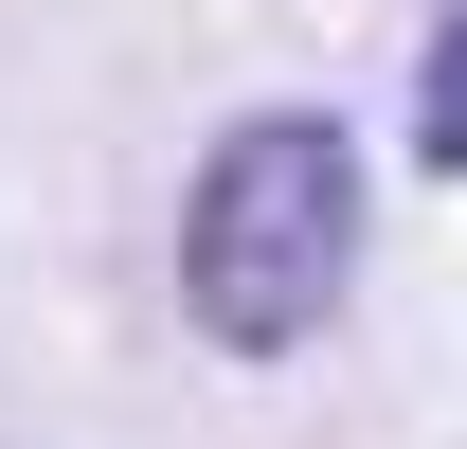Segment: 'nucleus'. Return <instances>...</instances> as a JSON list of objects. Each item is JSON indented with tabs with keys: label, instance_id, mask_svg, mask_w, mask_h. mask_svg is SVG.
<instances>
[{
	"label": "nucleus",
	"instance_id": "nucleus-1",
	"mask_svg": "<svg viewBox=\"0 0 467 449\" xmlns=\"http://www.w3.org/2000/svg\"><path fill=\"white\" fill-rule=\"evenodd\" d=\"M359 287V144L324 109H252L216 126V162L180 198V306L216 360H288L324 341V306Z\"/></svg>",
	"mask_w": 467,
	"mask_h": 449
},
{
	"label": "nucleus",
	"instance_id": "nucleus-2",
	"mask_svg": "<svg viewBox=\"0 0 467 449\" xmlns=\"http://www.w3.org/2000/svg\"><path fill=\"white\" fill-rule=\"evenodd\" d=\"M413 144H431V162L467 180V18H450V37H431V90H413Z\"/></svg>",
	"mask_w": 467,
	"mask_h": 449
}]
</instances>
